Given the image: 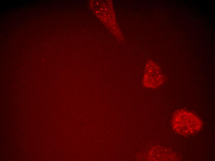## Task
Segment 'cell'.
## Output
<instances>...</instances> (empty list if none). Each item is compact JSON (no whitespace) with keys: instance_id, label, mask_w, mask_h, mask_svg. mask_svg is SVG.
<instances>
[{"instance_id":"cell-1","label":"cell","mask_w":215,"mask_h":161,"mask_svg":"<svg viewBox=\"0 0 215 161\" xmlns=\"http://www.w3.org/2000/svg\"><path fill=\"white\" fill-rule=\"evenodd\" d=\"M172 126L173 130L183 135L194 134L202 126L201 120L191 112L184 109L176 111L173 115Z\"/></svg>"},{"instance_id":"cell-2","label":"cell","mask_w":215,"mask_h":161,"mask_svg":"<svg viewBox=\"0 0 215 161\" xmlns=\"http://www.w3.org/2000/svg\"><path fill=\"white\" fill-rule=\"evenodd\" d=\"M164 80V76L159 69L152 67L146 70L143 76L142 83L146 87L154 89L161 86Z\"/></svg>"}]
</instances>
